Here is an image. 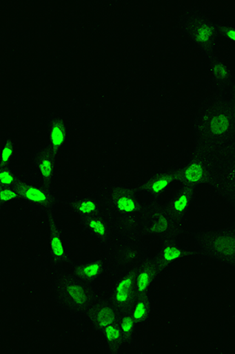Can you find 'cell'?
<instances>
[{
	"mask_svg": "<svg viewBox=\"0 0 235 354\" xmlns=\"http://www.w3.org/2000/svg\"><path fill=\"white\" fill-rule=\"evenodd\" d=\"M105 212L116 227L119 236L141 233L145 207L139 190L127 185L111 186L100 192Z\"/></svg>",
	"mask_w": 235,
	"mask_h": 354,
	"instance_id": "6da1fadb",
	"label": "cell"
},
{
	"mask_svg": "<svg viewBox=\"0 0 235 354\" xmlns=\"http://www.w3.org/2000/svg\"><path fill=\"white\" fill-rule=\"evenodd\" d=\"M51 301L62 310L76 316L88 317L100 294L93 285L80 281L64 270L54 272L50 283Z\"/></svg>",
	"mask_w": 235,
	"mask_h": 354,
	"instance_id": "7a4b0ae2",
	"label": "cell"
},
{
	"mask_svg": "<svg viewBox=\"0 0 235 354\" xmlns=\"http://www.w3.org/2000/svg\"><path fill=\"white\" fill-rule=\"evenodd\" d=\"M149 245L141 233L119 236L104 255L108 265V273L136 270L149 259Z\"/></svg>",
	"mask_w": 235,
	"mask_h": 354,
	"instance_id": "3957f363",
	"label": "cell"
},
{
	"mask_svg": "<svg viewBox=\"0 0 235 354\" xmlns=\"http://www.w3.org/2000/svg\"><path fill=\"white\" fill-rule=\"evenodd\" d=\"M177 221L165 205L152 203L145 207L140 232L145 238L150 236L169 243L176 235Z\"/></svg>",
	"mask_w": 235,
	"mask_h": 354,
	"instance_id": "277c9868",
	"label": "cell"
},
{
	"mask_svg": "<svg viewBox=\"0 0 235 354\" xmlns=\"http://www.w3.org/2000/svg\"><path fill=\"white\" fill-rule=\"evenodd\" d=\"M137 268L135 270L120 272L112 276L110 287L105 293L120 314L132 311L133 309L137 297L136 290Z\"/></svg>",
	"mask_w": 235,
	"mask_h": 354,
	"instance_id": "5b68a950",
	"label": "cell"
},
{
	"mask_svg": "<svg viewBox=\"0 0 235 354\" xmlns=\"http://www.w3.org/2000/svg\"><path fill=\"white\" fill-rule=\"evenodd\" d=\"M79 219L83 231L97 239L106 249L120 236L116 227L105 211Z\"/></svg>",
	"mask_w": 235,
	"mask_h": 354,
	"instance_id": "8992f818",
	"label": "cell"
},
{
	"mask_svg": "<svg viewBox=\"0 0 235 354\" xmlns=\"http://www.w3.org/2000/svg\"><path fill=\"white\" fill-rule=\"evenodd\" d=\"M14 187L18 191L21 199L38 205L48 214L54 213L57 203L52 189L42 184L26 180L17 181Z\"/></svg>",
	"mask_w": 235,
	"mask_h": 354,
	"instance_id": "52a82bcc",
	"label": "cell"
},
{
	"mask_svg": "<svg viewBox=\"0 0 235 354\" xmlns=\"http://www.w3.org/2000/svg\"><path fill=\"white\" fill-rule=\"evenodd\" d=\"M119 316L116 307L104 293L100 294L88 317L96 332L102 333L106 328L118 322Z\"/></svg>",
	"mask_w": 235,
	"mask_h": 354,
	"instance_id": "ba28073f",
	"label": "cell"
},
{
	"mask_svg": "<svg viewBox=\"0 0 235 354\" xmlns=\"http://www.w3.org/2000/svg\"><path fill=\"white\" fill-rule=\"evenodd\" d=\"M54 213L48 214L49 222L50 255V264L54 272L63 270V266L70 264V259L66 252L64 243L62 241L61 232L57 225Z\"/></svg>",
	"mask_w": 235,
	"mask_h": 354,
	"instance_id": "9c48e42d",
	"label": "cell"
},
{
	"mask_svg": "<svg viewBox=\"0 0 235 354\" xmlns=\"http://www.w3.org/2000/svg\"><path fill=\"white\" fill-rule=\"evenodd\" d=\"M203 248L209 254L229 262H235V236L232 232L213 234L205 239Z\"/></svg>",
	"mask_w": 235,
	"mask_h": 354,
	"instance_id": "30bf717a",
	"label": "cell"
},
{
	"mask_svg": "<svg viewBox=\"0 0 235 354\" xmlns=\"http://www.w3.org/2000/svg\"><path fill=\"white\" fill-rule=\"evenodd\" d=\"M66 205L71 212L79 218L104 212V202L99 193L74 196L67 199Z\"/></svg>",
	"mask_w": 235,
	"mask_h": 354,
	"instance_id": "8fae6325",
	"label": "cell"
},
{
	"mask_svg": "<svg viewBox=\"0 0 235 354\" xmlns=\"http://www.w3.org/2000/svg\"><path fill=\"white\" fill-rule=\"evenodd\" d=\"M106 272H108V265L105 257L103 256L96 260L73 266L70 273L80 281L93 285Z\"/></svg>",
	"mask_w": 235,
	"mask_h": 354,
	"instance_id": "7c38bea8",
	"label": "cell"
},
{
	"mask_svg": "<svg viewBox=\"0 0 235 354\" xmlns=\"http://www.w3.org/2000/svg\"><path fill=\"white\" fill-rule=\"evenodd\" d=\"M160 272L153 259H147L139 268L136 275V296L151 292L152 285L160 276ZM136 297V298H137Z\"/></svg>",
	"mask_w": 235,
	"mask_h": 354,
	"instance_id": "4fadbf2b",
	"label": "cell"
},
{
	"mask_svg": "<svg viewBox=\"0 0 235 354\" xmlns=\"http://www.w3.org/2000/svg\"><path fill=\"white\" fill-rule=\"evenodd\" d=\"M101 334L104 336L106 350L108 353H121L123 347L127 344L118 322L106 328Z\"/></svg>",
	"mask_w": 235,
	"mask_h": 354,
	"instance_id": "5bb4252c",
	"label": "cell"
},
{
	"mask_svg": "<svg viewBox=\"0 0 235 354\" xmlns=\"http://www.w3.org/2000/svg\"><path fill=\"white\" fill-rule=\"evenodd\" d=\"M152 312L151 292L137 297L132 314L139 326L150 321Z\"/></svg>",
	"mask_w": 235,
	"mask_h": 354,
	"instance_id": "9a60e30c",
	"label": "cell"
},
{
	"mask_svg": "<svg viewBox=\"0 0 235 354\" xmlns=\"http://www.w3.org/2000/svg\"><path fill=\"white\" fill-rule=\"evenodd\" d=\"M182 254L183 251L179 248L167 243L153 260L158 267L160 273H162L172 262L179 259Z\"/></svg>",
	"mask_w": 235,
	"mask_h": 354,
	"instance_id": "2e32d148",
	"label": "cell"
},
{
	"mask_svg": "<svg viewBox=\"0 0 235 354\" xmlns=\"http://www.w3.org/2000/svg\"><path fill=\"white\" fill-rule=\"evenodd\" d=\"M172 181H173V178L169 175L153 177L142 185L139 192H144L145 195L150 197L157 196L166 189Z\"/></svg>",
	"mask_w": 235,
	"mask_h": 354,
	"instance_id": "e0dca14e",
	"label": "cell"
},
{
	"mask_svg": "<svg viewBox=\"0 0 235 354\" xmlns=\"http://www.w3.org/2000/svg\"><path fill=\"white\" fill-rule=\"evenodd\" d=\"M118 324L120 329L122 330L125 340L127 342V344L134 341L139 324H136L132 311L120 314Z\"/></svg>",
	"mask_w": 235,
	"mask_h": 354,
	"instance_id": "ac0fdd59",
	"label": "cell"
},
{
	"mask_svg": "<svg viewBox=\"0 0 235 354\" xmlns=\"http://www.w3.org/2000/svg\"><path fill=\"white\" fill-rule=\"evenodd\" d=\"M66 130L64 122L60 118L53 119L50 129V142L54 151L61 147L65 141Z\"/></svg>",
	"mask_w": 235,
	"mask_h": 354,
	"instance_id": "d6986e66",
	"label": "cell"
},
{
	"mask_svg": "<svg viewBox=\"0 0 235 354\" xmlns=\"http://www.w3.org/2000/svg\"><path fill=\"white\" fill-rule=\"evenodd\" d=\"M189 202H190V196L187 192L183 191L172 198L165 207L174 218L178 220L179 216L187 209Z\"/></svg>",
	"mask_w": 235,
	"mask_h": 354,
	"instance_id": "ffe728a7",
	"label": "cell"
},
{
	"mask_svg": "<svg viewBox=\"0 0 235 354\" xmlns=\"http://www.w3.org/2000/svg\"><path fill=\"white\" fill-rule=\"evenodd\" d=\"M37 165V170L41 180V184L52 189L51 184L54 177V163L52 159L49 156H45L39 158Z\"/></svg>",
	"mask_w": 235,
	"mask_h": 354,
	"instance_id": "44dd1931",
	"label": "cell"
},
{
	"mask_svg": "<svg viewBox=\"0 0 235 354\" xmlns=\"http://www.w3.org/2000/svg\"><path fill=\"white\" fill-rule=\"evenodd\" d=\"M21 199L18 191L14 187L0 188V201L1 203H7Z\"/></svg>",
	"mask_w": 235,
	"mask_h": 354,
	"instance_id": "7402d4cb",
	"label": "cell"
},
{
	"mask_svg": "<svg viewBox=\"0 0 235 354\" xmlns=\"http://www.w3.org/2000/svg\"><path fill=\"white\" fill-rule=\"evenodd\" d=\"M185 178L189 182H197L203 176V169L199 165H192L185 171Z\"/></svg>",
	"mask_w": 235,
	"mask_h": 354,
	"instance_id": "603a6c76",
	"label": "cell"
},
{
	"mask_svg": "<svg viewBox=\"0 0 235 354\" xmlns=\"http://www.w3.org/2000/svg\"><path fill=\"white\" fill-rule=\"evenodd\" d=\"M15 176L11 171L3 169L0 173V185L1 187H12L17 183Z\"/></svg>",
	"mask_w": 235,
	"mask_h": 354,
	"instance_id": "cb8c5ba5",
	"label": "cell"
},
{
	"mask_svg": "<svg viewBox=\"0 0 235 354\" xmlns=\"http://www.w3.org/2000/svg\"><path fill=\"white\" fill-rule=\"evenodd\" d=\"M212 30L209 26H200L196 30V39L198 42L205 43L209 41L212 36Z\"/></svg>",
	"mask_w": 235,
	"mask_h": 354,
	"instance_id": "d4e9b609",
	"label": "cell"
},
{
	"mask_svg": "<svg viewBox=\"0 0 235 354\" xmlns=\"http://www.w3.org/2000/svg\"><path fill=\"white\" fill-rule=\"evenodd\" d=\"M227 120L225 117L218 116L212 122V128H213L215 133H222L227 128Z\"/></svg>",
	"mask_w": 235,
	"mask_h": 354,
	"instance_id": "484cf974",
	"label": "cell"
},
{
	"mask_svg": "<svg viewBox=\"0 0 235 354\" xmlns=\"http://www.w3.org/2000/svg\"><path fill=\"white\" fill-rule=\"evenodd\" d=\"M13 153V145L10 141H8L5 145L1 153V162L2 164L8 163L11 156Z\"/></svg>",
	"mask_w": 235,
	"mask_h": 354,
	"instance_id": "4316f807",
	"label": "cell"
},
{
	"mask_svg": "<svg viewBox=\"0 0 235 354\" xmlns=\"http://www.w3.org/2000/svg\"><path fill=\"white\" fill-rule=\"evenodd\" d=\"M214 73L218 77L223 78L227 76V71L222 65L216 64L214 67Z\"/></svg>",
	"mask_w": 235,
	"mask_h": 354,
	"instance_id": "83f0119b",
	"label": "cell"
},
{
	"mask_svg": "<svg viewBox=\"0 0 235 354\" xmlns=\"http://www.w3.org/2000/svg\"><path fill=\"white\" fill-rule=\"evenodd\" d=\"M227 37L232 39H233V41H235V31L234 30H229L227 32Z\"/></svg>",
	"mask_w": 235,
	"mask_h": 354,
	"instance_id": "f1b7e54d",
	"label": "cell"
}]
</instances>
